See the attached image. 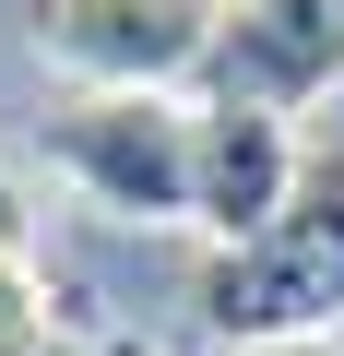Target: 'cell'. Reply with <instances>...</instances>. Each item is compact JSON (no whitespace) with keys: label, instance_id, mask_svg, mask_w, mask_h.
Masks as SVG:
<instances>
[{"label":"cell","instance_id":"cell-1","mask_svg":"<svg viewBox=\"0 0 344 356\" xmlns=\"http://www.w3.org/2000/svg\"><path fill=\"white\" fill-rule=\"evenodd\" d=\"M214 344H344V154H309L285 214L249 250H214L190 285Z\"/></svg>","mask_w":344,"mask_h":356},{"label":"cell","instance_id":"cell-9","mask_svg":"<svg viewBox=\"0 0 344 356\" xmlns=\"http://www.w3.org/2000/svg\"><path fill=\"white\" fill-rule=\"evenodd\" d=\"M0 356H83V344H60V332H36V344H0Z\"/></svg>","mask_w":344,"mask_h":356},{"label":"cell","instance_id":"cell-3","mask_svg":"<svg viewBox=\"0 0 344 356\" xmlns=\"http://www.w3.org/2000/svg\"><path fill=\"white\" fill-rule=\"evenodd\" d=\"M214 13L226 0H24L36 60L72 72L83 95H166L214 60Z\"/></svg>","mask_w":344,"mask_h":356},{"label":"cell","instance_id":"cell-2","mask_svg":"<svg viewBox=\"0 0 344 356\" xmlns=\"http://www.w3.org/2000/svg\"><path fill=\"white\" fill-rule=\"evenodd\" d=\"M48 166L119 226H190V154H202V107L179 95H72L48 107Z\"/></svg>","mask_w":344,"mask_h":356},{"label":"cell","instance_id":"cell-5","mask_svg":"<svg viewBox=\"0 0 344 356\" xmlns=\"http://www.w3.org/2000/svg\"><path fill=\"white\" fill-rule=\"evenodd\" d=\"M297 143H285V119L273 107H202V154H190V226L214 238V250H249L273 214H285V191H297Z\"/></svg>","mask_w":344,"mask_h":356},{"label":"cell","instance_id":"cell-6","mask_svg":"<svg viewBox=\"0 0 344 356\" xmlns=\"http://www.w3.org/2000/svg\"><path fill=\"white\" fill-rule=\"evenodd\" d=\"M48 332V273L36 250H0V344H36Z\"/></svg>","mask_w":344,"mask_h":356},{"label":"cell","instance_id":"cell-4","mask_svg":"<svg viewBox=\"0 0 344 356\" xmlns=\"http://www.w3.org/2000/svg\"><path fill=\"white\" fill-rule=\"evenodd\" d=\"M214 107H320L344 83V0H226L214 13Z\"/></svg>","mask_w":344,"mask_h":356},{"label":"cell","instance_id":"cell-7","mask_svg":"<svg viewBox=\"0 0 344 356\" xmlns=\"http://www.w3.org/2000/svg\"><path fill=\"white\" fill-rule=\"evenodd\" d=\"M0 250H36V202H24L13 166H0Z\"/></svg>","mask_w":344,"mask_h":356},{"label":"cell","instance_id":"cell-8","mask_svg":"<svg viewBox=\"0 0 344 356\" xmlns=\"http://www.w3.org/2000/svg\"><path fill=\"white\" fill-rule=\"evenodd\" d=\"M214 356H344V344H214Z\"/></svg>","mask_w":344,"mask_h":356}]
</instances>
